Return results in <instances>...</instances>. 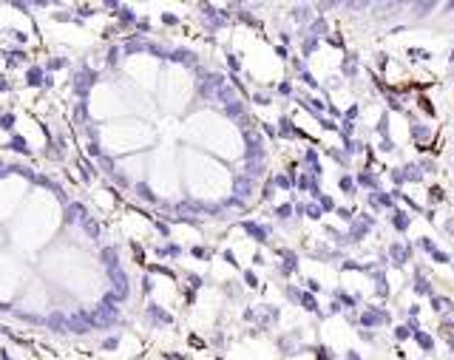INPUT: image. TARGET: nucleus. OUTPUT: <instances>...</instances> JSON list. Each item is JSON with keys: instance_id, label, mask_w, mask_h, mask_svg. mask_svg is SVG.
<instances>
[{"instance_id": "nucleus-1", "label": "nucleus", "mask_w": 454, "mask_h": 360, "mask_svg": "<svg viewBox=\"0 0 454 360\" xmlns=\"http://www.w3.org/2000/svg\"><path fill=\"white\" fill-rule=\"evenodd\" d=\"M91 321H94L97 326H108V324H114V321H116V309H114V306H105V309L94 312Z\"/></svg>"}]
</instances>
